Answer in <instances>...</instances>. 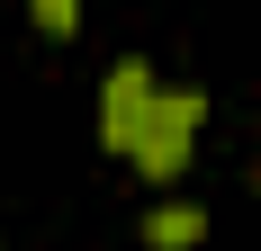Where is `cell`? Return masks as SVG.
Instances as JSON below:
<instances>
[{
	"label": "cell",
	"mask_w": 261,
	"mask_h": 251,
	"mask_svg": "<svg viewBox=\"0 0 261 251\" xmlns=\"http://www.w3.org/2000/svg\"><path fill=\"white\" fill-rule=\"evenodd\" d=\"M198 125H207V90H153V108H144V125H135L126 144V171L144 179V189H171V179L189 171V152H198Z\"/></svg>",
	"instance_id": "1"
},
{
	"label": "cell",
	"mask_w": 261,
	"mask_h": 251,
	"mask_svg": "<svg viewBox=\"0 0 261 251\" xmlns=\"http://www.w3.org/2000/svg\"><path fill=\"white\" fill-rule=\"evenodd\" d=\"M153 63H117V72L99 81V152H117V162H126V144H135V125H144V108H153Z\"/></svg>",
	"instance_id": "2"
},
{
	"label": "cell",
	"mask_w": 261,
	"mask_h": 251,
	"mask_svg": "<svg viewBox=\"0 0 261 251\" xmlns=\"http://www.w3.org/2000/svg\"><path fill=\"white\" fill-rule=\"evenodd\" d=\"M135 233H144V251H198V242H207V206L162 198V206H153V215H144Z\"/></svg>",
	"instance_id": "3"
},
{
	"label": "cell",
	"mask_w": 261,
	"mask_h": 251,
	"mask_svg": "<svg viewBox=\"0 0 261 251\" xmlns=\"http://www.w3.org/2000/svg\"><path fill=\"white\" fill-rule=\"evenodd\" d=\"M27 18L45 36H81V0H27Z\"/></svg>",
	"instance_id": "4"
},
{
	"label": "cell",
	"mask_w": 261,
	"mask_h": 251,
	"mask_svg": "<svg viewBox=\"0 0 261 251\" xmlns=\"http://www.w3.org/2000/svg\"><path fill=\"white\" fill-rule=\"evenodd\" d=\"M252 189H261V179H252Z\"/></svg>",
	"instance_id": "5"
}]
</instances>
